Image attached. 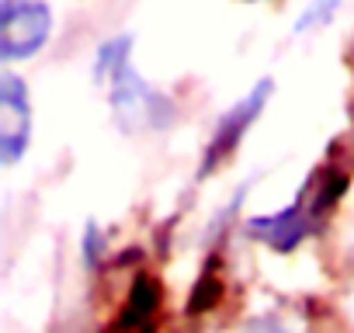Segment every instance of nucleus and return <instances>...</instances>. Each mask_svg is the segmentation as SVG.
Instances as JSON below:
<instances>
[{"label": "nucleus", "mask_w": 354, "mask_h": 333, "mask_svg": "<svg viewBox=\"0 0 354 333\" xmlns=\"http://www.w3.org/2000/svg\"><path fill=\"white\" fill-rule=\"evenodd\" d=\"M254 4H257V0H254Z\"/></svg>", "instance_id": "nucleus-8"}, {"label": "nucleus", "mask_w": 354, "mask_h": 333, "mask_svg": "<svg viewBox=\"0 0 354 333\" xmlns=\"http://www.w3.org/2000/svg\"><path fill=\"white\" fill-rule=\"evenodd\" d=\"M53 35V11L46 0H4L0 4V59L21 63L46 49Z\"/></svg>", "instance_id": "nucleus-2"}, {"label": "nucleus", "mask_w": 354, "mask_h": 333, "mask_svg": "<svg viewBox=\"0 0 354 333\" xmlns=\"http://www.w3.org/2000/svg\"><path fill=\"white\" fill-rule=\"evenodd\" d=\"M104 257V229L97 222H87L84 226V236H80V260L87 271H94Z\"/></svg>", "instance_id": "nucleus-7"}, {"label": "nucleus", "mask_w": 354, "mask_h": 333, "mask_svg": "<svg viewBox=\"0 0 354 333\" xmlns=\"http://www.w3.org/2000/svg\"><path fill=\"white\" fill-rule=\"evenodd\" d=\"M316 219H319V212H316L313 191L302 188L292 205H285V209H278V212H271V216H250L243 229H247L250 240L264 243L268 250H274V254H292V250H299V243L313 233Z\"/></svg>", "instance_id": "nucleus-4"}, {"label": "nucleus", "mask_w": 354, "mask_h": 333, "mask_svg": "<svg viewBox=\"0 0 354 333\" xmlns=\"http://www.w3.org/2000/svg\"><path fill=\"white\" fill-rule=\"evenodd\" d=\"M32 146V94L15 70L0 73V163L15 166Z\"/></svg>", "instance_id": "nucleus-5"}, {"label": "nucleus", "mask_w": 354, "mask_h": 333, "mask_svg": "<svg viewBox=\"0 0 354 333\" xmlns=\"http://www.w3.org/2000/svg\"><path fill=\"white\" fill-rule=\"evenodd\" d=\"M271 94H274V80H257L230 111H223L219 115V122H216V129H212V135H209V142H205V153H202V178H209L212 171H219V166L236 153V146L243 142V135L250 132V125L261 118V111L268 108V101H271Z\"/></svg>", "instance_id": "nucleus-3"}, {"label": "nucleus", "mask_w": 354, "mask_h": 333, "mask_svg": "<svg viewBox=\"0 0 354 333\" xmlns=\"http://www.w3.org/2000/svg\"><path fill=\"white\" fill-rule=\"evenodd\" d=\"M340 4L344 0H313V4L299 15V21H295V32H313V28H319V25H326L337 11H340Z\"/></svg>", "instance_id": "nucleus-6"}, {"label": "nucleus", "mask_w": 354, "mask_h": 333, "mask_svg": "<svg viewBox=\"0 0 354 333\" xmlns=\"http://www.w3.org/2000/svg\"><path fill=\"white\" fill-rule=\"evenodd\" d=\"M94 84L108 94L122 129H167L174 122V104L132 66V35H111L97 46Z\"/></svg>", "instance_id": "nucleus-1"}]
</instances>
